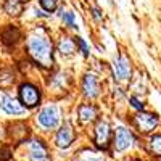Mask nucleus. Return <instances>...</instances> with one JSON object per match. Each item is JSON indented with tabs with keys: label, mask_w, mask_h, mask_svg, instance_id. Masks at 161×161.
I'll list each match as a JSON object with an SVG mask.
<instances>
[{
	"label": "nucleus",
	"mask_w": 161,
	"mask_h": 161,
	"mask_svg": "<svg viewBox=\"0 0 161 161\" xmlns=\"http://www.w3.org/2000/svg\"><path fill=\"white\" fill-rule=\"evenodd\" d=\"M29 55L37 61L39 64H42L44 68H50L53 63V55H52V44L48 42V39L44 36H32L29 39L28 44Z\"/></svg>",
	"instance_id": "f257e3e1"
},
{
	"label": "nucleus",
	"mask_w": 161,
	"mask_h": 161,
	"mask_svg": "<svg viewBox=\"0 0 161 161\" xmlns=\"http://www.w3.org/2000/svg\"><path fill=\"white\" fill-rule=\"evenodd\" d=\"M37 121L39 124L45 127V129H55L60 123V110L58 106L55 105H48L45 108L40 110L39 116H37Z\"/></svg>",
	"instance_id": "f03ea898"
},
{
	"label": "nucleus",
	"mask_w": 161,
	"mask_h": 161,
	"mask_svg": "<svg viewBox=\"0 0 161 161\" xmlns=\"http://www.w3.org/2000/svg\"><path fill=\"white\" fill-rule=\"evenodd\" d=\"M19 98L26 108H34L40 102V92L32 84H23L19 87Z\"/></svg>",
	"instance_id": "7ed1b4c3"
},
{
	"label": "nucleus",
	"mask_w": 161,
	"mask_h": 161,
	"mask_svg": "<svg viewBox=\"0 0 161 161\" xmlns=\"http://www.w3.org/2000/svg\"><path fill=\"white\" fill-rule=\"evenodd\" d=\"M134 124H136V127L142 134H148L158 126V118L152 113L140 111L139 114H136V118H134Z\"/></svg>",
	"instance_id": "20e7f679"
},
{
	"label": "nucleus",
	"mask_w": 161,
	"mask_h": 161,
	"mask_svg": "<svg viewBox=\"0 0 161 161\" xmlns=\"http://www.w3.org/2000/svg\"><path fill=\"white\" fill-rule=\"evenodd\" d=\"M134 137L129 129L126 127H118L116 129V136H114V150L116 152H124L132 145Z\"/></svg>",
	"instance_id": "39448f33"
},
{
	"label": "nucleus",
	"mask_w": 161,
	"mask_h": 161,
	"mask_svg": "<svg viewBox=\"0 0 161 161\" xmlns=\"http://www.w3.org/2000/svg\"><path fill=\"white\" fill-rule=\"evenodd\" d=\"M113 74L118 80H127L130 77V63L126 57H118L113 61Z\"/></svg>",
	"instance_id": "423d86ee"
},
{
	"label": "nucleus",
	"mask_w": 161,
	"mask_h": 161,
	"mask_svg": "<svg viewBox=\"0 0 161 161\" xmlns=\"http://www.w3.org/2000/svg\"><path fill=\"white\" fill-rule=\"evenodd\" d=\"M74 140V130L69 124H63L61 129L57 132L55 137V143L60 147V148H68V147L73 143Z\"/></svg>",
	"instance_id": "0eeeda50"
},
{
	"label": "nucleus",
	"mask_w": 161,
	"mask_h": 161,
	"mask_svg": "<svg viewBox=\"0 0 161 161\" xmlns=\"http://www.w3.org/2000/svg\"><path fill=\"white\" fill-rule=\"evenodd\" d=\"M110 136H111V130L108 123H98L95 127V143L98 148H106L110 143Z\"/></svg>",
	"instance_id": "6e6552de"
},
{
	"label": "nucleus",
	"mask_w": 161,
	"mask_h": 161,
	"mask_svg": "<svg viewBox=\"0 0 161 161\" xmlns=\"http://www.w3.org/2000/svg\"><path fill=\"white\" fill-rule=\"evenodd\" d=\"M0 106L7 114H23L24 113V106L21 103H18V100H15L10 95H2L0 98Z\"/></svg>",
	"instance_id": "1a4fd4ad"
},
{
	"label": "nucleus",
	"mask_w": 161,
	"mask_h": 161,
	"mask_svg": "<svg viewBox=\"0 0 161 161\" xmlns=\"http://www.w3.org/2000/svg\"><path fill=\"white\" fill-rule=\"evenodd\" d=\"M29 158H31V161H48V152L40 140H31Z\"/></svg>",
	"instance_id": "9d476101"
},
{
	"label": "nucleus",
	"mask_w": 161,
	"mask_h": 161,
	"mask_svg": "<svg viewBox=\"0 0 161 161\" xmlns=\"http://www.w3.org/2000/svg\"><path fill=\"white\" fill-rule=\"evenodd\" d=\"M82 90H84V95L87 98H95L100 92V86H98V80L93 74H86L84 77V82H82Z\"/></svg>",
	"instance_id": "9b49d317"
},
{
	"label": "nucleus",
	"mask_w": 161,
	"mask_h": 161,
	"mask_svg": "<svg viewBox=\"0 0 161 161\" xmlns=\"http://www.w3.org/2000/svg\"><path fill=\"white\" fill-rule=\"evenodd\" d=\"M79 119L82 123H92L97 119V108L93 105H82L79 106Z\"/></svg>",
	"instance_id": "f8f14e48"
},
{
	"label": "nucleus",
	"mask_w": 161,
	"mask_h": 161,
	"mask_svg": "<svg viewBox=\"0 0 161 161\" xmlns=\"http://www.w3.org/2000/svg\"><path fill=\"white\" fill-rule=\"evenodd\" d=\"M19 39V31L15 28V26H7L2 32V40L7 44V45H11V44H16Z\"/></svg>",
	"instance_id": "ddd939ff"
},
{
	"label": "nucleus",
	"mask_w": 161,
	"mask_h": 161,
	"mask_svg": "<svg viewBox=\"0 0 161 161\" xmlns=\"http://www.w3.org/2000/svg\"><path fill=\"white\" fill-rule=\"evenodd\" d=\"M3 10L10 16H18L19 13L23 11V2L21 0H5Z\"/></svg>",
	"instance_id": "4468645a"
},
{
	"label": "nucleus",
	"mask_w": 161,
	"mask_h": 161,
	"mask_svg": "<svg viewBox=\"0 0 161 161\" xmlns=\"http://www.w3.org/2000/svg\"><path fill=\"white\" fill-rule=\"evenodd\" d=\"M58 52L61 53V55H73V53L76 52V44L69 37H63L60 40V44H58Z\"/></svg>",
	"instance_id": "2eb2a0df"
},
{
	"label": "nucleus",
	"mask_w": 161,
	"mask_h": 161,
	"mask_svg": "<svg viewBox=\"0 0 161 161\" xmlns=\"http://www.w3.org/2000/svg\"><path fill=\"white\" fill-rule=\"evenodd\" d=\"M13 82H15V76L10 69H2L0 71V87L8 89Z\"/></svg>",
	"instance_id": "dca6fc26"
},
{
	"label": "nucleus",
	"mask_w": 161,
	"mask_h": 161,
	"mask_svg": "<svg viewBox=\"0 0 161 161\" xmlns=\"http://www.w3.org/2000/svg\"><path fill=\"white\" fill-rule=\"evenodd\" d=\"M60 16L63 18L64 24L66 26H69V28H77L76 26V19H74V13L73 11H64L63 8L60 10Z\"/></svg>",
	"instance_id": "f3484780"
},
{
	"label": "nucleus",
	"mask_w": 161,
	"mask_h": 161,
	"mask_svg": "<svg viewBox=\"0 0 161 161\" xmlns=\"http://www.w3.org/2000/svg\"><path fill=\"white\" fill-rule=\"evenodd\" d=\"M150 150L153 155L161 156V136H153L150 139Z\"/></svg>",
	"instance_id": "a211bd4d"
},
{
	"label": "nucleus",
	"mask_w": 161,
	"mask_h": 161,
	"mask_svg": "<svg viewBox=\"0 0 161 161\" xmlns=\"http://www.w3.org/2000/svg\"><path fill=\"white\" fill-rule=\"evenodd\" d=\"M57 3H58V0H40V5H42L45 11H53L57 8Z\"/></svg>",
	"instance_id": "6ab92c4d"
},
{
	"label": "nucleus",
	"mask_w": 161,
	"mask_h": 161,
	"mask_svg": "<svg viewBox=\"0 0 161 161\" xmlns=\"http://www.w3.org/2000/svg\"><path fill=\"white\" fill-rule=\"evenodd\" d=\"M77 45L80 47V52H82V55L87 57V55H89V47H87V44H86V40H84V39H80V37H77Z\"/></svg>",
	"instance_id": "aec40b11"
},
{
	"label": "nucleus",
	"mask_w": 161,
	"mask_h": 161,
	"mask_svg": "<svg viewBox=\"0 0 161 161\" xmlns=\"http://www.w3.org/2000/svg\"><path fill=\"white\" fill-rule=\"evenodd\" d=\"M129 102H130V105H132L136 110L143 111V103H140V100H139V98H136V97H130V98H129Z\"/></svg>",
	"instance_id": "412c9836"
},
{
	"label": "nucleus",
	"mask_w": 161,
	"mask_h": 161,
	"mask_svg": "<svg viewBox=\"0 0 161 161\" xmlns=\"http://www.w3.org/2000/svg\"><path fill=\"white\" fill-rule=\"evenodd\" d=\"M10 159V150L3 148V150H0V161H8Z\"/></svg>",
	"instance_id": "4be33fe9"
},
{
	"label": "nucleus",
	"mask_w": 161,
	"mask_h": 161,
	"mask_svg": "<svg viewBox=\"0 0 161 161\" xmlns=\"http://www.w3.org/2000/svg\"><path fill=\"white\" fill-rule=\"evenodd\" d=\"M93 16H95L97 19H100V18H102V15H100V10H98V8H93Z\"/></svg>",
	"instance_id": "5701e85b"
},
{
	"label": "nucleus",
	"mask_w": 161,
	"mask_h": 161,
	"mask_svg": "<svg viewBox=\"0 0 161 161\" xmlns=\"http://www.w3.org/2000/svg\"><path fill=\"white\" fill-rule=\"evenodd\" d=\"M82 161H98V159H82Z\"/></svg>",
	"instance_id": "b1692460"
},
{
	"label": "nucleus",
	"mask_w": 161,
	"mask_h": 161,
	"mask_svg": "<svg viewBox=\"0 0 161 161\" xmlns=\"http://www.w3.org/2000/svg\"><path fill=\"white\" fill-rule=\"evenodd\" d=\"M21 2H23V3H24V2H29V0H21Z\"/></svg>",
	"instance_id": "393cba45"
}]
</instances>
